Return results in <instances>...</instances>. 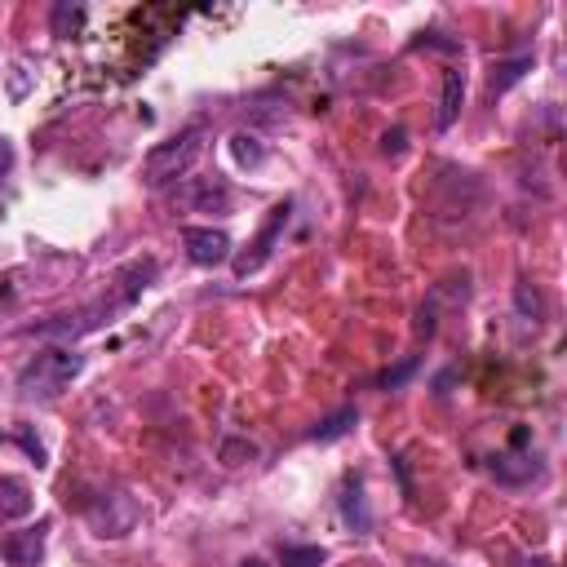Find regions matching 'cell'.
I'll return each mask as SVG.
<instances>
[{"label":"cell","mask_w":567,"mask_h":567,"mask_svg":"<svg viewBox=\"0 0 567 567\" xmlns=\"http://www.w3.org/2000/svg\"><path fill=\"white\" fill-rule=\"evenodd\" d=\"M84 359L75 350H40L35 359H27V368L18 372V394L22 399H58L75 377H80Z\"/></svg>","instance_id":"obj_1"},{"label":"cell","mask_w":567,"mask_h":567,"mask_svg":"<svg viewBox=\"0 0 567 567\" xmlns=\"http://www.w3.org/2000/svg\"><path fill=\"white\" fill-rule=\"evenodd\" d=\"M199 151H204V128H199V124H195V128H182L177 137H168V142H159V146L146 151V159H142V182H146V186H164V182L186 177L190 164L199 159Z\"/></svg>","instance_id":"obj_2"},{"label":"cell","mask_w":567,"mask_h":567,"mask_svg":"<svg viewBox=\"0 0 567 567\" xmlns=\"http://www.w3.org/2000/svg\"><path fill=\"white\" fill-rule=\"evenodd\" d=\"M89 523H93L97 536H111V540H115V536H128L133 523H137V505H133L124 492H111V496H102V501L93 505Z\"/></svg>","instance_id":"obj_3"},{"label":"cell","mask_w":567,"mask_h":567,"mask_svg":"<svg viewBox=\"0 0 567 567\" xmlns=\"http://www.w3.org/2000/svg\"><path fill=\"white\" fill-rule=\"evenodd\" d=\"M288 213H292V204H288V199L270 208V217H266L261 235L248 244V252H239V257H235V275H239V279H244V275H252V270H257V266L270 257V244H275V239H279V230L288 226Z\"/></svg>","instance_id":"obj_4"},{"label":"cell","mask_w":567,"mask_h":567,"mask_svg":"<svg viewBox=\"0 0 567 567\" xmlns=\"http://www.w3.org/2000/svg\"><path fill=\"white\" fill-rule=\"evenodd\" d=\"M182 244H186V257L195 266H221L230 257V239L226 230H213V226H186L182 230Z\"/></svg>","instance_id":"obj_5"},{"label":"cell","mask_w":567,"mask_h":567,"mask_svg":"<svg viewBox=\"0 0 567 567\" xmlns=\"http://www.w3.org/2000/svg\"><path fill=\"white\" fill-rule=\"evenodd\" d=\"M0 554H4L13 567H40V558H44V527L9 532V536L0 540Z\"/></svg>","instance_id":"obj_6"},{"label":"cell","mask_w":567,"mask_h":567,"mask_svg":"<svg viewBox=\"0 0 567 567\" xmlns=\"http://www.w3.org/2000/svg\"><path fill=\"white\" fill-rule=\"evenodd\" d=\"M182 199H186L195 213H226V208H230V190H226L221 182H213V177H199L195 186H186Z\"/></svg>","instance_id":"obj_7"},{"label":"cell","mask_w":567,"mask_h":567,"mask_svg":"<svg viewBox=\"0 0 567 567\" xmlns=\"http://www.w3.org/2000/svg\"><path fill=\"white\" fill-rule=\"evenodd\" d=\"M31 505H35V496H31V487L22 483V478H0V523H13V518H27L31 514Z\"/></svg>","instance_id":"obj_8"},{"label":"cell","mask_w":567,"mask_h":567,"mask_svg":"<svg viewBox=\"0 0 567 567\" xmlns=\"http://www.w3.org/2000/svg\"><path fill=\"white\" fill-rule=\"evenodd\" d=\"M465 102V71H443V97H439V128H452V120L461 115Z\"/></svg>","instance_id":"obj_9"},{"label":"cell","mask_w":567,"mask_h":567,"mask_svg":"<svg viewBox=\"0 0 567 567\" xmlns=\"http://www.w3.org/2000/svg\"><path fill=\"white\" fill-rule=\"evenodd\" d=\"M341 514H346V523H350L359 536L372 527V518H368V509H363V487H359V478H346V487H341Z\"/></svg>","instance_id":"obj_10"},{"label":"cell","mask_w":567,"mask_h":567,"mask_svg":"<svg viewBox=\"0 0 567 567\" xmlns=\"http://www.w3.org/2000/svg\"><path fill=\"white\" fill-rule=\"evenodd\" d=\"M523 71H532V58H527V53H523V58H509V62H496V66H492V80H487L492 97H496V93H505L509 84H518V80H523Z\"/></svg>","instance_id":"obj_11"},{"label":"cell","mask_w":567,"mask_h":567,"mask_svg":"<svg viewBox=\"0 0 567 567\" xmlns=\"http://www.w3.org/2000/svg\"><path fill=\"white\" fill-rule=\"evenodd\" d=\"M350 425H354V408H341V412L323 416V421L310 430V439H315V443H332V439H341Z\"/></svg>","instance_id":"obj_12"},{"label":"cell","mask_w":567,"mask_h":567,"mask_svg":"<svg viewBox=\"0 0 567 567\" xmlns=\"http://www.w3.org/2000/svg\"><path fill=\"white\" fill-rule=\"evenodd\" d=\"M323 545H279V563L284 567H323Z\"/></svg>","instance_id":"obj_13"},{"label":"cell","mask_w":567,"mask_h":567,"mask_svg":"<svg viewBox=\"0 0 567 567\" xmlns=\"http://www.w3.org/2000/svg\"><path fill=\"white\" fill-rule=\"evenodd\" d=\"M230 155H235V159H239V164L248 168V164H261L266 146H261V142H257L252 133H235V137H230Z\"/></svg>","instance_id":"obj_14"},{"label":"cell","mask_w":567,"mask_h":567,"mask_svg":"<svg viewBox=\"0 0 567 567\" xmlns=\"http://www.w3.org/2000/svg\"><path fill=\"white\" fill-rule=\"evenodd\" d=\"M416 372V359H403L399 368H390V372H381V390H394V385H403L408 377Z\"/></svg>","instance_id":"obj_15"},{"label":"cell","mask_w":567,"mask_h":567,"mask_svg":"<svg viewBox=\"0 0 567 567\" xmlns=\"http://www.w3.org/2000/svg\"><path fill=\"white\" fill-rule=\"evenodd\" d=\"M239 456H257V447H252V443H235V439H230V443L221 447V461H226V465H244Z\"/></svg>","instance_id":"obj_16"},{"label":"cell","mask_w":567,"mask_h":567,"mask_svg":"<svg viewBox=\"0 0 567 567\" xmlns=\"http://www.w3.org/2000/svg\"><path fill=\"white\" fill-rule=\"evenodd\" d=\"M66 22L75 27V22H80V9H66V4H62V9L53 13V31H58V35H66Z\"/></svg>","instance_id":"obj_17"},{"label":"cell","mask_w":567,"mask_h":567,"mask_svg":"<svg viewBox=\"0 0 567 567\" xmlns=\"http://www.w3.org/2000/svg\"><path fill=\"white\" fill-rule=\"evenodd\" d=\"M518 306H523V310H532V315H540V297H536V292H527V284H518Z\"/></svg>","instance_id":"obj_18"},{"label":"cell","mask_w":567,"mask_h":567,"mask_svg":"<svg viewBox=\"0 0 567 567\" xmlns=\"http://www.w3.org/2000/svg\"><path fill=\"white\" fill-rule=\"evenodd\" d=\"M385 151H403V133H399V128L385 133Z\"/></svg>","instance_id":"obj_19"},{"label":"cell","mask_w":567,"mask_h":567,"mask_svg":"<svg viewBox=\"0 0 567 567\" xmlns=\"http://www.w3.org/2000/svg\"><path fill=\"white\" fill-rule=\"evenodd\" d=\"M239 567H266V563H261V558H244Z\"/></svg>","instance_id":"obj_20"}]
</instances>
